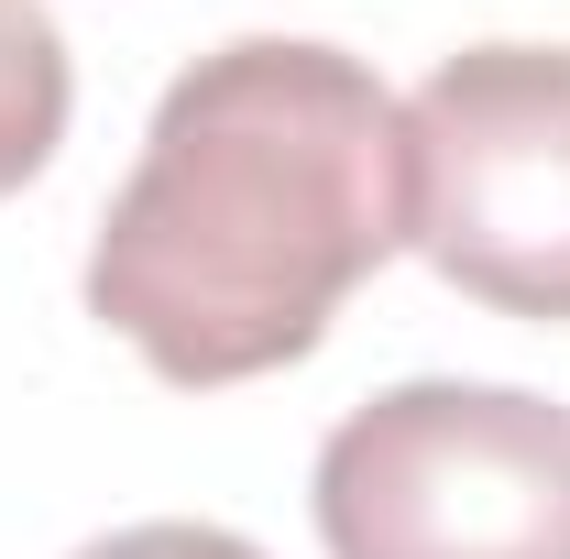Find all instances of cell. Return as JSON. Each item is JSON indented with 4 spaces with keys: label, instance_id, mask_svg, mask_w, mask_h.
I'll return each mask as SVG.
<instances>
[{
    "label": "cell",
    "instance_id": "cell-3",
    "mask_svg": "<svg viewBox=\"0 0 570 559\" xmlns=\"http://www.w3.org/2000/svg\"><path fill=\"white\" fill-rule=\"evenodd\" d=\"M406 242L504 318H570V45H461L406 99Z\"/></svg>",
    "mask_w": 570,
    "mask_h": 559
},
{
    "label": "cell",
    "instance_id": "cell-1",
    "mask_svg": "<svg viewBox=\"0 0 570 559\" xmlns=\"http://www.w3.org/2000/svg\"><path fill=\"white\" fill-rule=\"evenodd\" d=\"M406 253V110L307 33H230L154 99L88 242V318L209 395L330 341L341 296Z\"/></svg>",
    "mask_w": 570,
    "mask_h": 559
},
{
    "label": "cell",
    "instance_id": "cell-2",
    "mask_svg": "<svg viewBox=\"0 0 570 559\" xmlns=\"http://www.w3.org/2000/svg\"><path fill=\"white\" fill-rule=\"evenodd\" d=\"M330 559H570V406L417 373L318 439Z\"/></svg>",
    "mask_w": 570,
    "mask_h": 559
},
{
    "label": "cell",
    "instance_id": "cell-4",
    "mask_svg": "<svg viewBox=\"0 0 570 559\" xmlns=\"http://www.w3.org/2000/svg\"><path fill=\"white\" fill-rule=\"evenodd\" d=\"M67 110H77V67H67L56 11L45 0H0V198L56 165Z\"/></svg>",
    "mask_w": 570,
    "mask_h": 559
},
{
    "label": "cell",
    "instance_id": "cell-5",
    "mask_svg": "<svg viewBox=\"0 0 570 559\" xmlns=\"http://www.w3.org/2000/svg\"><path fill=\"white\" fill-rule=\"evenodd\" d=\"M77 559H264V549H253V538H230V527H198V516H142V527L88 538Z\"/></svg>",
    "mask_w": 570,
    "mask_h": 559
}]
</instances>
